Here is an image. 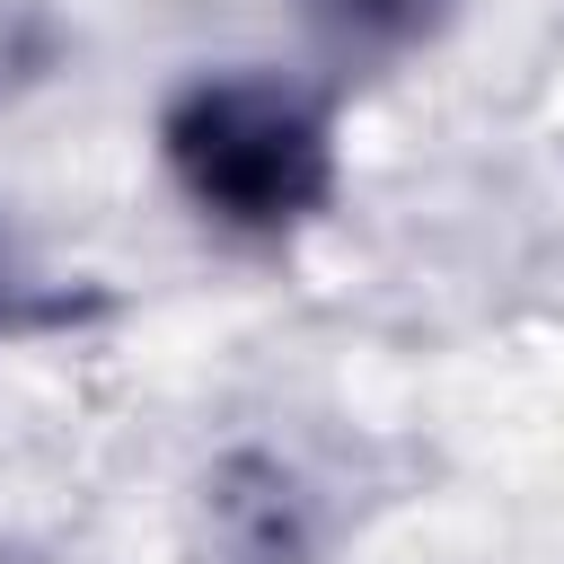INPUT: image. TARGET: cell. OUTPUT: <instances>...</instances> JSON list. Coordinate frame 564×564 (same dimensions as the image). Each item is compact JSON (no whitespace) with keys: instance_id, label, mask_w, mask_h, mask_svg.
Here are the masks:
<instances>
[{"instance_id":"cell-2","label":"cell","mask_w":564,"mask_h":564,"mask_svg":"<svg viewBox=\"0 0 564 564\" xmlns=\"http://www.w3.org/2000/svg\"><path fill=\"white\" fill-rule=\"evenodd\" d=\"M344 26H361V35H397V26H414L432 0H326Z\"/></svg>"},{"instance_id":"cell-1","label":"cell","mask_w":564,"mask_h":564,"mask_svg":"<svg viewBox=\"0 0 564 564\" xmlns=\"http://www.w3.org/2000/svg\"><path fill=\"white\" fill-rule=\"evenodd\" d=\"M167 159L220 220L273 229L326 194V123L273 79H212L167 115Z\"/></svg>"}]
</instances>
